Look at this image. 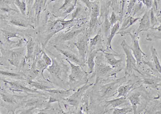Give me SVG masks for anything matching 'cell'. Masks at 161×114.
I'll return each mask as SVG.
<instances>
[{
    "label": "cell",
    "mask_w": 161,
    "mask_h": 114,
    "mask_svg": "<svg viewBox=\"0 0 161 114\" xmlns=\"http://www.w3.org/2000/svg\"><path fill=\"white\" fill-rule=\"evenodd\" d=\"M99 51H101L99 49H96L89 52L86 63L88 67L89 74H92L94 72L95 65V59Z\"/></svg>",
    "instance_id": "10"
},
{
    "label": "cell",
    "mask_w": 161,
    "mask_h": 114,
    "mask_svg": "<svg viewBox=\"0 0 161 114\" xmlns=\"http://www.w3.org/2000/svg\"><path fill=\"white\" fill-rule=\"evenodd\" d=\"M140 18H134L132 16H129L124 21L121 27L119 30L121 31L124 30L129 28L130 26L135 23L138 20H140Z\"/></svg>",
    "instance_id": "16"
},
{
    "label": "cell",
    "mask_w": 161,
    "mask_h": 114,
    "mask_svg": "<svg viewBox=\"0 0 161 114\" xmlns=\"http://www.w3.org/2000/svg\"><path fill=\"white\" fill-rule=\"evenodd\" d=\"M58 50L62 54L66 57L71 62L82 67L85 66V64L82 62L79 56H78L71 51L61 49Z\"/></svg>",
    "instance_id": "11"
},
{
    "label": "cell",
    "mask_w": 161,
    "mask_h": 114,
    "mask_svg": "<svg viewBox=\"0 0 161 114\" xmlns=\"http://www.w3.org/2000/svg\"><path fill=\"white\" fill-rule=\"evenodd\" d=\"M153 29H155L156 30H158V31H159L161 32V24L157 28H153Z\"/></svg>",
    "instance_id": "30"
},
{
    "label": "cell",
    "mask_w": 161,
    "mask_h": 114,
    "mask_svg": "<svg viewBox=\"0 0 161 114\" xmlns=\"http://www.w3.org/2000/svg\"><path fill=\"white\" fill-rule=\"evenodd\" d=\"M150 16L148 13H146L142 18L137 30L138 34L140 32L146 31L150 27Z\"/></svg>",
    "instance_id": "13"
},
{
    "label": "cell",
    "mask_w": 161,
    "mask_h": 114,
    "mask_svg": "<svg viewBox=\"0 0 161 114\" xmlns=\"http://www.w3.org/2000/svg\"><path fill=\"white\" fill-rule=\"evenodd\" d=\"M74 44L77 48L80 58L82 62L85 64L88 49V39L86 38L81 39L74 43Z\"/></svg>",
    "instance_id": "8"
},
{
    "label": "cell",
    "mask_w": 161,
    "mask_h": 114,
    "mask_svg": "<svg viewBox=\"0 0 161 114\" xmlns=\"http://www.w3.org/2000/svg\"><path fill=\"white\" fill-rule=\"evenodd\" d=\"M133 111L132 107L130 105L125 106V107L119 108H117L112 110L110 113L113 114H126L129 113Z\"/></svg>",
    "instance_id": "18"
},
{
    "label": "cell",
    "mask_w": 161,
    "mask_h": 114,
    "mask_svg": "<svg viewBox=\"0 0 161 114\" xmlns=\"http://www.w3.org/2000/svg\"><path fill=\"white\" fill-rule=\"evenodd\" d=\"M99 13V8L98 4H95L92 8L91 17L98 18Z\"/></svg>",
    "instance_id": "22"
},
{
    "label": "cell",
    "mask_w": 161,
    "mask_h": 114,
    "mask_svg": "<svg viewBox=\"0 0 161 114\" xmlns=\"http://www.w3.org/2000/svg\"><path fill=\"white\" fill-rule=\"evenodd\" d=\"M140 93H138L128 96L127 97V99L131 104L133 111H134V113H136L137 105L139 104V101H140L139 97H140Z\"/></svg>",
    "instance_id": "15"
},
{
    "label": "cell",
    "mask_w": 161,
    "mask_h": 114,
    "mask_svg": "<svg viewBox=\"0 0 161 114\" xmlns=\"http://www.w3.org/2000/svg\"><path fill=\"white\" fill-rule=\"evenodd\" d=\"M136 0H130L128 9V14H130L131 12L132 9Z\"/></svg>",
    "instance_id": "24"
},
{
    "label": "cell",
    "mask_w": 161,
    "mask_h": 114,
    "mask_svg": "<svg viewBox=\"0 0 161 114\" xmlns=\"http://www.w3.org/2000/svg\"><path fill=\"white\" fill-rule=\"evenodd\" d=\"M82 30H77L70 31L67 33L63 34L59 37V39L63 41H68L71 40L76 37L82 31Z\"/></svg>",
    "instance_id": "14"
},
{
    "label": "cell",
    "mask_w": 161,
    "mask_h": 114,
    "mask_svg": "<svg viewBox=\"0 0 161 114\" xmlns=\"http://www.w3.org/2000/svg\"><path fill=\"white\" fill-rule=\"evenodd\" d=\"M1 73L2 74L6 76H12V77H16L18 76V75L17 74H15L14 73H12L11 72H1Z\"/></svg>",
    "instance_id": "27"
},
{
    "label": "cell",
    "mask_w": 161,
    "mask_h": 114,
    "mask_svg": "<svg viewBox=\"0 0 161 114\" xmlns=\"http://www.w3.org/2000/svg\"><path fill=\"white\" fill-rule=\"evenodd\" d=\"M121 71V69L113 68L106 62L103 55L99 56L98 54L95 59L94 72L89 80L95 77L96 80L94 85H95L100 81L105 79L117 78V74Z\"/></svg>",
    "instance_id": "2"
},
{
    "label": "cell",
    "mask_w": 161,
    "mask_h": 114,
    "mask_svg": "<svg viewBox=\"0 0 161 114\" xmlns=\"http://www.w3.org/2000/svg\"><path fill=\"white\" fill-rule=\"evenodd\" d=\"M71 0H65V2L63 6L60 8V9H63L67 7L70 3Z\"/></svg>",
    "instance_id": "28"
},
{
    "label": "cell",
    "mask_w": 161,
    "mask_h": 114,
    "mask_svg": "<svg viewBox=\"0 0 161 114\" xmlns=\"http://www.w3.org/2000/svg\"><path fill=\"white\" fill-rule=\"evenodd\" d=\"M102 52L104 60L108 64L113 68L121 70L123 69V68L122 67L123 60L116 58V56H120V55L118 53H112L106 51Z\"/></svg>",
    "instance_id": "7"
},
{
    "label": "cell",
    "mask_w": 161,
    "mask_h": 114,
    "mask_svg": "<svg viewBox=\"0 0 161 114\" xmlns=\"http://www.w3.org/2000/svg\"><path fill=\"white\" fill-rule=\"evenodd\" d=\"M152 53V58L155 64V68L157 71L161 74V65L160 64L159 57L157 51L153 46L151 48Z\"/></svg>",
    "instance_id": "17"
},
{
    "label": "cell",
    "mask_w": 161,
    "mask_h": 114,
    "mask_svg": "<svg viewBox=\"0 0 161 114\" xmlns=\"http://www.w3.org/2000/svg\"><path fill=\"white\" fill-rule=\"evenodd\" d=\"M57 1V0H50V2L54 1Z\"/></svg>",
    "instance_id": "31"
},
{
    "label": "cell",
    "mask_w": 161,
    "mask_h": 114,
    "mask_svg": "<svg viewBox=\"0 0 161 114\" xmlns=\"http://www.w3.org/2000/svg\"><path fill=\"white\" fill-rule=\"evenodd\" d=\"M15 4L19 9L22 14H25L26 10V6L24 2L21 0H16Z\"/></svg>",
    "instance_id": "21"
},
{
    "label": "cell",
    "mask_w": 161,
    "mask_h": 114,
    "mask_svg": "<svg viewBox=\"0 0 161 114\" xmlns=\"http://www.w3.org/2000/svg\"><path fill=\"white\" fill-rule=\"evenodd\" d=\"M120 26L119 22L117 21L115 24L112 26L109 36H108L107 38V41L106 45V50H111L116 53H117V52L113 49L111 45V42L113 38L117 34V32L120 30Z\"/></svg>",
    "instance_id": "12"
},
{
    "label": "cell",
    "mask_w": 161,
    "mask_h": 114,
    "mask_svg": "<svg viewBox=\"0 0 161 114\" xmlns=\"http://www.w3.org/2000/svg\"><path fill=\"white\" fill-rule=\"evenodd\" d=\"M127 81L126 76L119 78L105 79L99 81L97 84L93 85L91 91L92 100L96 99L99 103L104 101L116 97L119 87Z\"/></svg>",
    "instance_id": "1"
},
{
    "label": "cell",
    "mask_w": 161,
    "mask_h": 114,
    "mask_svg": "<svg viewBox=\"0 0 161 114\" xmlns=\"http://www.w3.org/2000/svg\"><path fill=\"white\" fill-rule=\"evenodd\" d=\"M133 81L130 80L121 85L117 90V95L115 98L124 96L127 98L128 94L133 91L136 85Z\"/></svg>",
    "instance_id": "9"
},
{
    "label": "cell",
    "mask_w": 161,
    "mask_h": 114,
    "mask_svg": "<svg viewBox=\"0 0 161 114\" xmlns=\"http://www.w3.org/2000/svg\"><path fill=\"white\" fill-rule=\"evenodd\" d=\"M43 58L45 60L46 63L48 64H50L51 63V61L48 56L45 53L43 55Z\"/></svg>",
    "instance_id": "29"
},
{
    "label": "cell",
    "mask_w": 161,
    "mask_h": 114,
    "mask_svg": "<svg viewBox=\"0 0 161 114\" xmlns=\"http://www.w3.org/2000/svg\"><path fill=\"white\" fill-rule=\"evenodd\" d=\"M67 61L70 65L71 73L69 76L70 81L73 85V90L76 91L82 85L89 82L88 73L81 66L72 63L68 59Z\"/></svg>",
    "instance_id": "3"
},
{
    "label": "cell",
    "mask_w": 161,
    "mask_h": 114,
    "mask_svg": "<svg viewBox=\"0 0 161 114\" xmlns=\"http://www.w3.org/2000/svg\"><path fill=\"white\" fill-rule=\"evenodd\" d=\"M110 21V23L111 27L117 22L116 16L114 12L112 13Z\"/></svg>",
    "instance_id": "23"
},
{
    "label": "cell",
    "mask_w": 161,
    "mask_h": 114,
    "mask_svg": "<svg viewBox=\"0 0 161 114\" xmlns=\"http://www.w3.org/2000/svg\"><path fill=\"white\" fill-rule=\"evenodd\" d=\"M121 45L125 52L126 57V66L125 68V76L131 75L133 73L134 71L139 72L137 68L136 60L132 53L130 46L125 40L122 42Z\"/></svg>",
    "instance_id": "4"
},
{
    "label": "cell",
    "mask_w": 161,
    "mask_h": 114,
    "mask_svg": "<svg viewBox=\"0 0 161 114\" xmlns=\"http://www.w3.org/2000/svg\"><path fill=\"white\" fill-rule=\"evenodd\" d=\"M127 98L121 96L111 100L104 101L101 113H110L112 109L121 106H128L130 104Z\"/></svg>",
    "instance_id": "5"
},
{
    "label": "cell",
    "mask_w": 161,
    "mask_h": 114,
    "mask_svg": "<svg viewBox=\"0 0 161 114\" xmlns=\"http://www.w3.org/2000/svg\"><path fill=\"white\" fill-rule=\"evenodd\" d=\"M9 21L12 25L19 27L26 28L29 26V25L25 20L16 18H12Z\"/></svg>",
    "instance_id": "19"
},
{
    "label": "cell",
    "mask_w": 161,
    "mask_h": 114,
    "mask_svg": "<svg viewBox=\"0 0 161 114\" xmlns=\"http://www.w3.org/2000/svg\"><path fill=\"white\" fill-rule=\"evenodd\" d=\"M33 42L31 40L28 43V54L31 55L33 52L34 44Z\"/></svg>",
    "instance_id": "25"
},
{
    "label": "cell",
    "mask_w": 161,
    "mask_h": 114,
    "mask_svg": "<svg viewBox=\"0 0 161 114\" xmlns=\"http://www.w3.org/2000/svg\"><path fill=\"white\" fill-rule=\"evenodd\" d=\"M30 84H31L32 86H34L35 87H37V88L39 89H44L47 88V87L44 86H43L40 84V83H38L32 82L30 83Z\"/></svg>",
    "instance_id": "26"
},
{
    "label": "cell",
    "mask_w": 161,
    "mask_h": 114,
    "mask_svg": "<svg viewBox=\"0 0 161 114\" xmlns=\"http://www.w3.org/2000/svg\"><path fill=\"white\" fill-rule=\"evenodd\" d=\"M101 41V37L99 34L96 35L94 38L90 39L89 40L90 51L92 50L94 47L99 44Z\"/></svg>",
    "instance_id": "20"
},
{
    "label": "cell",
    "mask_w": 161,
    "mask_h": 114,
    "mask_svg": "<svg viewBox=\"0 0 161 114\" xmlns=\"http://www.w3.org/2000/svg\"><path fill=\"white\" fill-rule=\"evenodd\" d=\"M128 34L131 37L132 40V44L130 47L136 60L137 66H138L141 62L143 56H147V55L142 51L139 45L138 34L137 33L132 34L130 32Z\"/></svg>",
    "instance_id": "6"
}]
</instances>
